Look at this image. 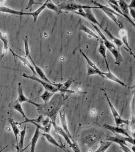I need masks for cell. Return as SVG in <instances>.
Returning <instances> with one entry per match:
<instances>
[{
    "label": "cell",
    "instance_id": "obj_31",
    "mask_svg": "<svg viewBox=\"0 0 135 152\" xmlns=\"http://www.w3.org/2000/svg\"><path fill=\"white\" fill-rule=\"evenodd\" d=\"M80 53H81V55L83 56V57L85 58V59L86 60L87 64H88V65L89 66H90V67L94 69L95 70H97V71H101V70L99 69V68L98 67L96 66V64H95L94 62H93L86 56V54L82 51V50L81 49L80 50Z\"/></svg>",
    "mask_w": 135,
    "mask_h": 152
},
{
    "label": "cell",
    "instance_id": "obj_4",
    "mask_svg": "<svg viewBox=\"0 0 135 152\" xmlns=\"http://www.w3.org/2000/svg\"><path fill=\"white\" fill-rule=\"evenodd\" d=\"M23 77L26 78H28L30 80H32L33 81H35L36 82H38V83L41 84L43 87L45 88V90L47 91H49L50 92H55L56 93L57 92H58V83H55L53 84H50L49 83L39 78V77H38L37 76L35 75H28L26 73L23 74Z\"/></svg>",
    "mask_w": 135,
    "mask_h": 152
},
{
    "label": "cell",
    "instance_id": "obj_17",
    "mask_svg": "<svg viewBox=\"0 0 135 152\" xmlns=\"http://www.w3.org/2000/svg\"><path fill=\"white\" fill-rule=\"evenodd\" d=\"M0 12L7 13H9L11 15H18V16H25V15L28 16V13L23 12L21 11H16L5 6H0Z\"/></svg>",
    "mask_w": 135,
    "mask_h": 152
},
{
    "label": "cell",
    "instance_id": "obj_24",
    "mask_svg": "<svg viewBox=\"0 0 135 152\" xmlns=\"http://www.w3.org/2000/svg\"><path fill=\"white\" fill-rule=\"evenodd\" d=\"M79 28H80V30L84 31V33L88 34V35L90 36V37H93V38H96V39H98L99 41H101V38H100V37L99 36L96 35L92 30H91L89 29L88 27H87L86 26H85L84 25H83V24L81 23V24H80V25Z\"/></svg>",
    "mask_w": 135,
    "mask_h": 152
},
{
    "label": "cell",
    "instance_id": "obj_27",
    "mask_svg": "<svg viewBox=\"0 0 135 152\" xmlns=\"http://www.w3.org/2000/svg\"><path fill=\"white\" fill-rule=\"evenodd\" d=\"M105 13V14L111 20H112L121 29H123L124 27H123V23L116 18L115 15L107 11H105V10H102Z\"/></svg>",
    "mask_w": 135,
    "mask_h": 152
},
{
    "label": "cell",
    "instance_id": "obj_26",
    "mask_svg": "<svg viewBox=\"0 0 135 152\" xmlns=\"http://www.w3.org/2000/svg\"><path fill=\"white\" fill-rule=\"evenodd\" d=\"M56 93H55V92H50L49 91L45 90L44 92L41 96H39L38 98L42 99V101L44 102V103H47L50 101V99L52 98L53 96Z\"/></svg>",
    "mask_w": 135,
    "mask_h": 152
},
{
    "label": "cell",
    "instance_id": "obj_33",
    "mask_svg": "<svg viewBox=\"0 0 135 152\" xmlns=\"http://www.w3.org/2000/svg\"><path fill=\"white\" fill-rule=\"evenodd\" d=\"M135 95H134L133 99L132 101V118H131V124L133 125L134 127H135Z\"/></svg>",
    "mask_w": 135,
    "mask_h": 152
},
{
    "label": "cell",
    "instance_id": "obj_32",
    "mask_svg": "<svg viewBox=\"0 0 135 152\" xmlns=\"http://www.w3.org/2000/svg\"><path fill=\"white\" fill-rule=\"evenodd\" d=\"M87 69H88L87 70V75H88V76H93V75H98L101 76V77L104 78L103 76L101 74L102 71H97V70H95L94 69L90 67L88 65H87Z\"/></svg>",
    "mask_w": 135,
    "mask_h": 152
},
{
    "label": "cell",
    "instance_id": "obj_3",
    "mask_svg": "<svg viewBox=\"0 0 135 152\" xmlns=\"http://www.w3.org/2000/svg\"><path fill=\"white\" fill-rule=\"evenodd\" d=\"M103 91V94L104 96L106 97L107 102L108 103V104L110 108L111 112L112 113V114L113 115V117L114 118V121H115V126H120L123 124H125V125H129L130 123L129 120H125L118 113V111L116 110V109L115 108V107L114 106V105L112 104L111 102L110 98L109 97V96L107 95L106 91L104 89H102Z\"/></svg>",
    "mask_w": 135,
    "mask_h": 152
},
{
    "label": "cell",
    "instance_id": "obj_7",
    "mask_svg": "<svg viewBox=\"0 0 135 152\" xmlns=\"http://www.w3.org/2000/svg\"><path fill=\"white\" fill-rule=\"evenodd\" d=\"M74 79L70 78L68 79L66 81L63 83H58V91L61 93H69V94H74L75 92L73 90L70 89L71 86L74 83Z\"/></svg>",
    "mask_w": 135,
    "mask_h": 152
},
{
    "label": "cell",
    "instance_id": "obj_18",
    "mask_svg": "<svg viewBox=\"0 0 135 152\" xmlns=\"http://www.w3.org/2000/svg\"><path fill=\"white\" fill-rule=\"evenodd\" d=\"M103 30L104 31V32L107 34V35L109 37V38H110L111 41L112 42V43L115 45L117 47L118 49L120 50V47L123 45V43L122 41L119 39L118 38H117L116 37H115L110 31L107 29V28H104Z\"/></svg>",
    "mask_w": 135,
    "mask_h": 152
},
{
    "label": "cell",
    "instance_id": "obj_34",
    "mask_svg": "<svg viewBox=\"0 0 135 152\" xmlns=\"http://www.w3.org/2000/svg\"><path fill=\"white\" fill-rule=\"evenodd\" d=\"M71 148H72V149H73L74 152H81L78 144L75 140L73 142V144L71 146Z\"/></svg>",
    "mask_w": 135,
    "mask_h": 152
},
{
    "label": "cell",
    "instance_id": "obj_14",
    "mask_svg": "<svg viewBox=\"0 0 135 152\" xmlns=\"http://www.w3.org/2000/svg\"><path fill=\"white\" fill-rule=\"evenodd\" d=\"M120 35L121 37V41L123 42V44H124L125 45V46L128 48L127 50L130 53V54L131 55H132L134 58H135V55L132 52V50L131 48V47L129 45V42L128 41V32L127 30L126 29H125L124 28L123 29H121L120 31Z\"/></svg>",
    "mask_w": 135,
    "mask_h": 152
},
{
    "label": "cell",
    "instance_id": "obj_8",
    "mask_svg": "<svg viewBox=\"0 0 135 152\" xmlns=\"http://www.w3.org/2000/svg\"><path fill=\"white\" fill-rule=\"evenodd\" d=\"M18 99L17 101L19 102L20 103H22L23 102H27L29 103H31L33 105H34L36 107H38L39 106V104H38L37 103L33 102L31 101L30 99H29L28 98H27L23 92V87H22V85L21 83H19L18 84Z\"/></svg>",
    "mask_w": 135,
    "mask_h": 152
},
{
    "label": "cell",
    "instance_id": "obj_23",
    "mask_svg": "<svg viewBox=\"0 0 135 152\" xmlns=\"http://www.w3.org/2000/svg\"><path fill=\"white\" fill-rule=\"evenodd\" d=\"M47 1H46L45 2L44 4H43L39 8H38L36 11H35L33 12L28 13V16H31L33 18V22L35 23H36L38 19V18L39 16V15L41 14V13L42 12L45 8H46V6H47Z\"/></svg>",
    "mask_w": 135,
    "mask_h": 152
},
{
    "label": "cell",
    "instance_id": "obj_20",
    "mask_svg": "<svg viewBox=\"0 0 135 152\" xmlns=\"http://www.w3.org/2000/svg\"><path fill=\"white\" fill-rule=\"evenodd\" d=\"M8 121L11 125V126L12 127V129L15 138L16 140V146H18V136L20 134V129L19 128V127H18V123H16L12 118H8Z\"/></svg>",
    "mask_w": 135,
    "mask_h": 152
},
{
    "label": "cell",
    "instance_id": "obj_13",
    "mask_svg": "<svg viewBox=\"0 0 135 152\" xmlns=\"http://www.w3.org/2000/svg\"><path fill=\"white\" fill-rule=\"evenodd\" d=\"M101 74L103 76L104 78H107L108 80H110L112 81H114V82H115L116 83L119 84L120 85L122 86L123 87H127L126 84L125 83H123V81H122L121 80H120L118 77H117L116 76H115L111 72V70H109L107 72H102Z\"/></svg>",
    "mask_w": 135,
    "mask_h": 152
},
{
    "label": "cell",
    "instance_id": "obj_30",
    "mask_svg": "<svg viewBox=\"0 0 135 152\" xmlns=\"http://www.w3.org/2000/svg\"><path fill=\"white\" fill-rule=\"evenodd\" d=\"M118 4L119 5V7L121 11L123 12L125 15L129 16V8H128V4L126 2V1L123 0H120L118 1Z\"/></svg>",
    "mask_w": 135,
    "mask_h": 152
},
{
    "label": "cell",
    "instance_id": "obj_16",
    "mask_svg": "<svg viewBox=\"0 0 135 152\" xmlns=\"http://www.w3.org/2000/svg\"><path fill=\"white\" fill-rule=\"evenodd\" d=\"M11 107H12L13 109H14V110H16L18 112H19L20 114L23 116V117L25 118V121L21 123L20 124L27 123V121L29 120V118H28L27 117L26 115L25 114V112H24V110L23 109V107H22V106L21 103H20L19 102L16 100V101L13 102L11 103Z\"/></svg>",
    "mask_w": 135,
    "mask_h": 152
},
{
    "label": "cell",
    "instance_id": "obj_28",
    "mask_svg": "<svg viewBox=\"0 0 135 152\" xmlns=\"http://www.w3.org/2000/svg\"><path fill=\"white\" fill-rule=\"evenodd\" d=\"M111 144H112V142H111L101 141L100 143V146L98 148V149L94 152H106L110 148Z\"/></svg>",
    "mask_w": 135,
    "mask_h": 152
},
{
    "label": "cell",
    "instance_id": "obj_5",
    "mask_svg": "<svg viewBox=\"0 0 135 152\" xmlns=\"http://www.w3.org/2000/svg\"><path fill=\"white\" fill-rule=\"evenodd\" d=\"M60 8L61 10H65L67 11L71 12H75L80 10H86V9H99L97 7H92V6H88V5H83L81 4H75V3H68L63 5H60Z\"/></svg>",
    "mask_w": 135,
    "mask_h": 152
},
{
    "label": "cell",
    "instance_id": "obj_25",
    "mask_svg": "<svg viewBox=\"0 0 135 152\" xmlns=\"http://www.w3.org/2000/svg\"><path fill=\"white\" fill-rule=\"evenodd\" d=\"M46 8H47L48 9H49L51 11H54L57 14H60V13H62V10H61V8H60V7H58V5H56L52 1H49V0L47 1Z\"/></svg>",
    "mask_w": 135,
    "mask_h": 152
},
{
    "label": "cell",
    "instance_id": "obj_21",
    "mask_svg": "<svg viewBox=\"0 0 135 152\" xmlns=\"http://www.w3.org/2000/svg\"><path fill=\"white\" fill-rule=\"evenodd\" d=\"M40 134H41V133H40L39 129L38 128H36V129L35 131L34 135L30 143V146H31L30 152H35V149H36V147L37 145V142L39 138Z\"/></svg>",
    "mask_w": 135,
    "mask_h": 152
},
{
    "label": "cell",
    "instance_id": "obj_29",
    "mask_svg": "<svg viewBox=\"0 0 135 152\" xmlns=\"http://www.w3.org/2000/svg\"><path fill=\"white\" fill-rule=\"evenodd\" d=\"M26 134V126H25L23 129L20 131V140L18 141V148L22 149L24 148V144H25V138Z\"/></svg>",
    "mask_w": 135,
    "mask_h": 152
},
{
    "label": "cell",
    "instance_id": "obj_12",
    "mask_svg": "<svg viewBox=\"0 0 135 152\" xmlns=\"http://www.w3.org/2000/svg\"><path fill=\"white\" fill-rule=\"evenodd\" d=\"M9 51H11V52L12 53V55L14 57H16L17 58H18L23 64L24 65L26 66L27 67H28L31 70V72L33 73L34 75L37 76V74H36V72L34 70V69L33 65L30 63V62L28 61V59L27 58L21 56L16 54L14 51H13L11 48H9Z\"/></svg>",
    "mask_w": 135,
    "mask_h": 152
},
{
    "label": "cell",
    "instance_id": "obj_6",
    "mask_svg": "<svg viewBox=\"0 0 135 152\" xmlns=\"http://www.w3.org/2000/svg\"><path fill=\"white\" fill-rule=\"evenodd\" d=\"M106 140L109 142H114L117 143L118 145H127L126 142L135 145V139L132 137H123L119 135H116V136H109L106 138Z\"/></svg>",
    "mask_w": 135,
    "mask_h": 152
},
{
    "label": "cell",
    "instance_id": "obj_1",
    "mask_svg": "<svg viewBox=\"0 0 135 152\" xmlns=\"http://www.w3.org/2000/svg\"><path fill=\"white\" fill-rule=\"evenodd\" d=\"M93 27L95 28L96 31L98 33L99 36L100 37L101 39L102 40L105 47L106 49H108L109 51H110L112 55L114 56L115 62V64L117 65H120L121 62L123 61V56L121 53L120 50L117 48V47L111 42L110 40H109L107 38H106L104 34L101 32V31L100 30L97 26L93 24H92Z\"/></svg>",
    "mask_w": 135,
    "mask_h": 152
},
{
    "label": "cell",
    "instance_id": "obj_37",
    "mask_svg": "<svg viewBox=\"0 0 135 152\" xmlns=\"http://www.w3.org/2000/svg\"><path fill=\"white\" fill-rule=\"evenodd\" d=\"M129 9H135V1L133 0L131 2V3L128 5Z\"/></svg>",
    "mask_w": 135,
    "mask_h": 152
},
{
    "label": "cell",
    "instance_id": "obj_38",
    "mask_svg": "<svg viewBox=\"0 0 135 152\" xmlns=\"http://www.w3.org/2000/svg\"><path fill=\"white\" fill-rule=\"evenodd\" d=\"M129 15H131L132 18L135 19V9H129Z\"/></svg>",
    "mask_w": 135,
    "mask_h": 152
},
{
    "label": "cell",
    "instance_id": "obj_9",
    "mask_svg": "<svg viewBox=\"0 0 135 152\" xmlns=\"http://www.w3.org/2000/svg\"><path fill=\"white\" fill-rule=\"evenodd\" d=\"M104 127L106 128L107 129L111 131L112 133L118 135V134H121L123 135H124L125 137H132L128 131L123 128L120 127V126H111L107 124H104L103 125Z\"/></svg>",
    "mask_w": 135,
    "mask_h": 152
},
{
    "label": "cell",
    "instance_id": "obj_19",
    "mask_svg": "<svg viewBox=\"0 0 135 152\" xmlns=\"http://www.w3.org/2000/svg\"><path fill=\"white\" fill-rule=\"evenodd\" d=\"M41 135L43 137H44L46 138V140H47V141L50 144H52V145H54L56 147H58V148H61L64 152H67V151L64 148L63 146H62L61 145L59 144V143L51 135V134L50 133H44H44H42Z\"/></svg>",
    "mask_w": 135,
    "mask_h": 152
},
{
    "label": "cell",
    "instance_id": "obj_36",
    "mask_svg": "<svg viewBox=\"0 0 135 152\" xmlns=\"http://www.w3.org/2000/svg\"><path fill=\"white\" fill-rule=\"evenodd\" d=\"M30 146V144L28 145H27L26 148H23L22 149H20L19 148H18V146H16V150H17V152H25V151H26L27 149V148L29 147Z\"/></svg>",
    "mask_w": 135,
    "mask_h": 152
},
{
    "label": "cell",
    "instance_id": "obj_11",
    "mask_svg": "<svg viewBox=\"0 0 135 152\" xmlns=\"http://www.w3.org/2000/svg\"><path fill=\"white\" fill-rule=\"evenodd\" d=\"M52 126H53V127L55 129V132L59 134L60 135H61V137L65 140L66 141V142L70 145V146L71 147V146L73 144V141L72 140H70V138H69V137L68 136V135L66 134V132L61 128V127L58 126L56 123V121H53V122H52Z\"/></svg>",
    "mask_w": 135,
    "mask_h": 152
},
{
    "label": "cell",
    "instance_id": "obj_2",
    "mask_svg": "<svg viewBox=\"0 0 135 152\" xmlns=\"http://www.w3.org/2000/svg\"><path fill=\"white\" fill-rule=\"evenodd\" d=\"M23 41H24V45H25L26 58H27L29 59L28 61H30L31 62V64L33 65L37 76H39L41 79L49 83L50 84H55L54 83H52L51 81L49 80V78H48V77L45 75L43 70L41 67H39L38 66H37L36 64L35 63V62L34 61L33 59L32 58V57L31 56V54H30V52L29 45H28V38H27V36H26L25 38H23Z\"/></svg>",
    "mask_w": 135,
    "mask_h": 152
},
{
    "label": "cell",
    "instance_id": "obj_10",
    "mask_svg": "<svg viewBox=\"0 0 135 152\" xmlns=\"http://www.w3.org/2000/svg\"><path fill=\"white\" fill-rule=\"evenodd\" d=\"M59 117H60V120H61V126H62V129L66 132V134L68 135V136L69 137V138H70V140H72L73 142L74 141L73 140L70 131L68 128L67 126V121L66 120V113H65V111H64V109L63 108L62 110H61L59 112Z\"/></svg>",
    "mask_w": 135,
    "mask_h": 152
},
{
    "label": "cell",
    "instance_id": "obj_22",
    "mask_svg": "<svg viewBox=\"0 0 135 152\" xmlns=\"http://www.w3.org/2000/svg\"><path fill=\"white\" fill-rule=\"evenodd\" d=\"M106 48L105 47L102 40L100 41V45H99V47L98 48V52L101 55V56L103 57V58L104 59V61L105 62V64L106 65L107 69L109 70H110L109 66V63L107 59V56H106Z\"/></svg>",
    "mask_w": 135,
    "mask_h": 152
},
{
    "label": "cell",
    "instance_id": "obj_15",
    "mask_svg": "<svg viewBox=\"0 0 135 152\" xmlns=\"http://www.w3.org/2000/svg\"><path fill=\"white\" fill-rule=\"evenodd\" d=\"M84 11L85 12V18L87 19L88 20H89L91 22L92 24H93V25L96 26L98 25L100 27V28H101L103 30L104 29L103 28V26L99 22L98 20H97L96 17L95 16L92 10L86 9V10H84Z\"/></svg>",
    "mask_w": 135,
    "mask_h": 152
},
{
    "label": "cell",
    "instance_id": "obj_35",
    "mask_svg": "<svg viewBox=\"0 0 135 152\" xmlns=\"http://www.w3.org/2000/svg\"><path fill=\"white\" fill-rule=\"evenodd\" d=\"M121 147V149L123 150L124 152H133L131 151V150L129 148L128 145H120V146Z\"/></svg>",
    "mask_w": 135,
    "mask_h": 152
}]
</instances>
